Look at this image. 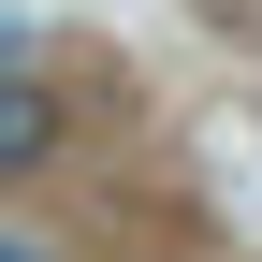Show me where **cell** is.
<instances>
[{
  "mask_svg": "<svg viewBox=\"0 0 262 262\" xmlns=\"http://www.w3.org/2000/svg\"><path fill=\"white\" fill-rule=\"evenodd\" d=\"M58 160V88H0V175H44Z\"/></svg>",
  "mask_w": 262,
  "mask_h": 262,
  "instance_id": "1",
  "label": "cell"
},
{
  "mask_svg": "<svg viewBox=\"0 0 262 262\" xmlns=\"http://www.w3.org/2000/svg\"><path fill=\"white\" fill-rule=\"evenodd\" d=\"M0 262H44V233H0Z\"/></svg>",
  "mask_w": 262,
  "mask_h": 262,
  "instance_id": "2",
  "label": "cell"
}]
</instances>
